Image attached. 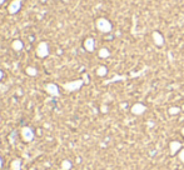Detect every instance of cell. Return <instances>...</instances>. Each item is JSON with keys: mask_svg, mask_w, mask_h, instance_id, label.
<instances>
[{"mask_svg": "<svg viewBox=\"0 0 184 170\" xmlns=\"http://www.w3.org/2000/svg\"><path fill=\"white\" fill-rule=\"evenodd\" d=\"M182 134H183V136H184V128H183V129H182Z\"/></svg>", "mask_w": 184, "mask_h": 170, "instance_id": "obj_23", "label": "cell"}, {"mask_svg": "<svg viewBox=\"0 0 184 170\" xmlns=\"http://www.w3.org/2000/svg\"><path fill=\"white\" fill-rule=\"evenodd\" d=\"M98 55H99V58H102V59H107V58L110 56V51L108 50L107 48H102V49H99Z\"/></svg>", "mask_w": 184, "mask_h": 170, "instance_id": "obj_15", "label": "cell"}, {"mask_svg": "<svg viewBox=\"0 0 184 170\" xmlns=\"http://www.w3.org/2000/svg\"><path fill=\"white\" fill-rule=\"evenodd\" d=\"M72 168H73L72 161L68 160V159H64L60 163V170H70Z\"/></svg>", "mask_w": 184, "mask_h": 170, "instance_id": "obj_13", "label": "cell"}, {"mask_svg": "<svg viewBox=\"0 0 184 170\" xmlns=\"http://www.w3.org/2000/svg\"><path fill=\"white\" fill-rule=\"evenodd\" d=\"M44 90L50 96H53V98H56V96L60 95V91H59L58 85L54 84V83H48V84H45L44 85Z\"/></svg>", "mask_w": 184, "mask_h": 170, "instance_id": "obj_5", "label": "cell"}, {"mask_svg": "<svg viewBox=\"0 0 184 170\" xmlns=\"http://www.w3.org/2000/svg\"><path fill=\"white\" fill-rule=\"evenodd\" d=\"M3 168V159H1V157H0V169Z\"/></svg>", "mask_w": 184, "mask_h": 170, "instance_id": "obj_21", "label": "cell"}, {"mask_svg": "<svg viewBox=\"0 0 184 170\" xmlns=\"http://www.w3.org/2000/svg\"><path fill=\"white\" fill-rule=\"evenodd\" d=\"M152 38H153L154 44L157 46H163V45H164V38H163V35L159 31H153Z\"/></svg>", "mask_w": 184, "mask_h": 170, "instance_id": "obj_10", "label": "cell"}, {"mask_svg": "<svg viewBox=\"0 0 184 170\" xmlns=\"http://www.w3.org/2000/svg\"><path fill=\"white\" fill-rule=\"evenodd\" d=\"M100 110H102L103 113H107V110H108V109H107V106H105V105H103V106H102V109H100Z\"/></svg>", "mask_w": 184, "mask_h": 170, "instance_id": "obj_19", "label": "cell"}, {"mask_svg": "<svg viewBox=\"0 0 184 170\" xmlns=\"http://www.w3.org/2000/svg\"><path fill=\"white\" fill-rule=\"evenodd\" d=\"M178 159H179L180 163H183V164H184V148H182L180 150H179V153H178Z\"/></svg>", "mask_w": 184, "mask_h": 170, "instance_id": "obj_18", "label": "cell"}, {"mask_svg": "<svg viewBox=\"0 0 184 170\" xmlns=\"http://www.w3.org/2000/svg\"><path fill=\"white\" fill-rule=\"evenodd\" d=\"M84 85V80L83 79H76V80H72V81H68L63 84V89L68 93H73V91L79 90L82 86Z\"/></svg>", "mask_w": 184, "mask_h": 170, "instance_id": "obj_2", "label": "cell"}, {"mask_svg": "<svg viewBox=\"0 0 184 170\" xmlns=\"http://www.w3.org/2000/svg\"><path fill=\"white\" fill-rule=\"evenodd\" d=\"M11 49L14 51H22L23 49H24V44H23V41L20 40V39H15V40H13L11 41Z\"/></svg>", "mask_w": 184, "mask_h": 170, "instance_id": "obj_11", "label": "cell"}, {"mask_svg": "<svg viewBox=\"0 0 184 170\" xmlns=\"http://www.w3.org/2000/svg\"><path fill=\"white\" fill-rule=\"evenodd\" d=\"M130 111L133 115H143L144 113L147 111V106L141 103H135L132 108H130Z\"/></svg>", "mask_w": 184, "mask_h": 170, "instance_id": "obj_7", "label": "cell"}, {"mask_svg": "<svg viewBox=\"0 0 184 170\" xmlns=\"http://www.w3.org/2000/svg\"><path fill=\"white\" fill-rule=\"evenodd\" d=\"M95 26H96V29L103 34H108L113 30V25L107 18H98L95 21Z\"/></svg>", "mask_w": 184, "mask_h": 170, "instance_id": "obj_1", "label": "cell"}, {"mask_svg": "<svg viewBox=\"0 0 184 170\" xmlns=\"http://www.w3.org/2000/svg\"><path fill=\"white\" fill-rule=\"evenodd\" d=\"M180 149H182V143L180 141H177V140L171 141V144H169V153H171V155L178 154Z\"/></svg>", "mask_w": 184, "mask_h": 170, "instance_id": "obj_9", "label": "cell"}, {"mask_svg": "<svg viewBox=\"0 0 184 170\" xmlns=\"http://www.w3.org/2000/svg\"><path fill=\"white\" fill-rule=\"evenodd\" d=\"M3 76H4V73H3V70H0V80L3 79Z\"/></svg>", "mask_w": 184, "mask_h": 170, "instance_id": "obj_20", "label": "cell"}, {"mask_svg": "<svg viewBox=\"0 0 184 170\" xmlns=\"http://www.w3.org/2000/svg\"><path fill=\"white\" fill-rule=\"evenodd\" d=\"M4 1H5V0H0V5H1V4H4Z\"/></svg>", "mask_w": 184, "mask_h": 170, "instance_id": "obj_22", "label": "cell"}, {"mask_svg": "<svg viewBox=\"0 0 184 170\" xmlns=\"http://www.w3.org/2000/svg\"><path fill=\"white\" fill-rule=\"evenodd\" d=\"M25 73H26V75H29V76H37L38 75V69L34 68V66H28L25 69Z\"/></svg>", "mask_w": 184, "mask_h": 170, "instance_id": "obj_16", "label": "cell"}, {"mask_svg": "<svg viewBox=\"0 0 184 170\" xmlns=\"http://www.w3.org/2000/svg\"><path fill=\"white\" fill-rule=\"evenodd\" d=\"M20 136H22V140L24 143H31L35 138V134L30 126H23L20 130Z\"/></svg>", "mask_w": 184, "mask_h": 170, "instance_id": "obj_3", "label": "cell"}, {"mask_svg": "<svg viewBox=\"0 0 184 170\" xmlns=\"http://www.w3.org/2000/svg\"><path fill=\"white\" fill-rule=\"evenodd\" d=\"M10 170H22V159L16 158L11 160L10 163Z\"/></svg>", "mask_w": 184, "mask_h": 170, "instance_id": "obj_12", "label": "cell"}, {"mask_svg": "<svg viewBox=\"0 0 184 170\" xmlns=\"http://www.w3.org/2000/svg\"><path fill=\"white\" fill-rule=\"evenodd\" d=\"M20 9H22V0H11L9 6H8V13L10 15L16 14Z\"/></svg>", "mask_w": 184, "mask_h": 170, "instance_id": "obj_6", "label": "cell"}, {"mask_svg": "<svg viewBox=\"0 0 184 170\" xmlns=\"http://www.w3.org/2000/svg\"><path fill=\"white\" fill-rule=\"evenodd\" d=\"M83 46L88 53H93L95 50V40L93 38H87L83 42Z\"/></svg>", "mask_w": 184, "mask_h": 170, "instance_id": "obj_8", "label": "cell"}, {"mask_svg": "<svg viewBox=\"0 0 184 170\" xmlns=\"http://www.w3.org/2000/svg\"><path fill=\"white\" fill-rule=\"evenodd\" d=\"M107 74H108V68H107V66L100 65V66H98V68H96V75H98V76L104 78Z\"/></svg>", "mask_w": 184, "mask_h": 170, "instance_id": "obj_14", "label": "cell"}, {"mask_svg": "<svg viewBox=\"0 0 184 170\" xmlns=\"http://www.w3.org/2000/svg\"><path fill=\"white\" fill-rule=\"evenodd\" d=\"M180 108H179V106H172V108H169V110H168V113H169V114H171V115H177V114H179V113H180Z\"/></svg>", "mask_w": 184, "mask_h": 170, "instance_id": "obj_17", "label": "cell"}, {"mask_svg": "<svg viewBox=\"0 0 184 170\" xmlns=\"http://www.w3.org/2000/svg\"><path fill=\"white\" fill-rule=\"evenodd\" d=\"M35 54H37L38 58L40 59H44L49 55V45L46 41H40L37 49H35Z\"/></svg>", "mask_w": 184, "mask_h": 170, "instance_id": "obj_4", "label": "cell"}]
</instances>
